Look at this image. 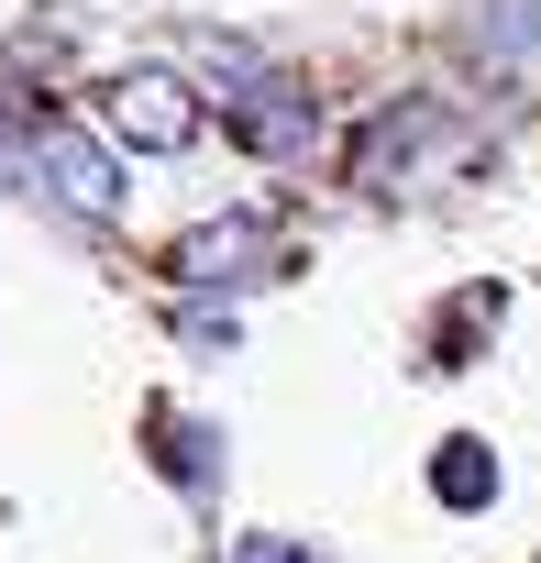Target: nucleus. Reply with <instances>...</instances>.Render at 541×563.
I'll use <instances>...</instances> for the list:
<instances>
[{"instance_id":"obj_7","label":"nucleus","mask_w":541,"mask_h":563,"mask_svg":"<svg viewBox=\"0 0 541 563\" xmlns=\"http://www.w3.org/2000/svg\"><path fill=\"white\" fill-rule=\"evenodd\" d=\"M431 497H442V508H464V519H475V508H497V453H486L475 431H453V442L431 453Z\"/></svg>"},{"instance_id":"obj_6","label":"nucleus","mask_w":541,"mask_h":563,"mask_svg":"<svg viewBox=\"0 0 541 563\" xmlns=\"http://www.w3.org/2000/svg\"><path fill=\"white\" fill-rule=\"evenodd\" d=\"M144 431H155V475H166V486H188V497H210V486H221V453H210V420H177V409H155Z\"/></svg>"},{"instance_id":"obj_9","label":"nucleus","mask_w":541,"mask_h":563,"mask_svg":"<svg viewBox=\"0 0 541 563\" xmlns=\"http://www.w3.org/2000/svg\"><path fill=\"white\" fill-rule=\"evenodd\" d=\"M497 321V288H475L453 321H431V365H475V332Z\"/></svg>"},{"instance_id":"obj_3","label":"nucleus","mask_w":541,"mask_h":563,"mask_svg":"<svg viewBox=\"0 0 541 563\" xmlns=\"http://www.w3.org/2000/svg\"><path fill=\"white\" fill-rule=\"evenodd\" d=\"M464 144H453V122H442V100H398V111H376L365 133H354V177L365 188H409V177H431V166H453Z\"/></svg>"},{"instance_id":"obj_4","label":"nucleus","mask_w":541,"mask_h":563,"mask_svg":"<svg viewBox=\"0 0 541 563\" xmlns=\"http://www.w3.org/2000/svg\"><path fill=\"white\" fill-rule=\"evenodd\" d=\"M232 144L265 155V166H299V155L321 144V100H310L288 67H254V78L232 89Z\"/></svg>"},{"instance_id":"obj_10","label":"nucleus","mask_w":541,"mask_h":563,"mask_svg":"<svg viewBox=\"0 0 541 563\" xmlns=\"http://www.w3.org/2000/svg\"><path fill=\"white\" fill-rule=\"evenodd\" d=\"M232 563H332V552H310V541H288V530H254Z\"/></svg>"},{"instance_id":"obj_2","label":"nucleus","mask_w":541,"mask_h":563,"mask_svg":"<svg viewBox=\"0 0 541 563\" xmlns=\"http://www.w3.org/2000/svg\"><path fill=\"white\" fill-rule=\"evenodd\" d=\"M265 254H277L265 210H210V221H188V232L166 243V288H177V299H199V288H243Z\"/></svg>"},{"instance_id":"obj_8","label":"nucleus","mask_w":541,"mask_h":563,"mask_svg":"<svg viewBox=\"0 0 541 563\" xmlns=\"http://www.w3.org/2000/svg\"><path fill=\"white\" fill-rule=\"evenodd\" d=\"M464 45H475L486 67H519V56L541 45V0H475V12H464Z\"/></svg>"},{"instance_id":"obj_5","label":"nucleus","mask_w":541,"mask_h":563,"mask_svg":"<svg viewBox=\"0 0 541 563\" xmlns=\"http://www.w3.org/2000/svg\"><path fill=\"white\" fill-rule=\"evenodd\" d=\"M111 133H122L133 155H188V144H199V89H188L177 67H122V78H111Z\"/></svg>"},{"instance_id":"obj_1","label":"nucleus","mask_w":541,"mask_h":563,"mask_svg":"<svg viewBox=\"0 0 541 563\" xmlns=\"http://www.w3.org/2000/svg\"><path fill=\"white\" fill-rule=\"evenodd\" d=\"M23 166L56 188V210H78V221H122V199H133V177H122V155L89 133V122H34V144H23Z\"/></svg>"}]
</instances>
